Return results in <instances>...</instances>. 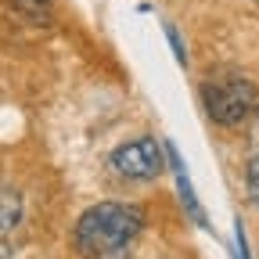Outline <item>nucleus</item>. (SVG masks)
<instances>
[{
    "mask_svg": "<svg viewBox=\"0 0 259 259\" xmlns=\"http://www.w3.org/2000/svg\"><path fill=\"white\" fill-rule=\"evenodd\" d=\"M144 231V212L126 202H97L76 220V248L83 259H130Z\"/></svg>",
    "mask_w": 259,
    "mask_h": 259,
    "instance_id": "nucleus-1",
    "label": "nucleus"
},
{
    "mask_svg": "<svg viewBox=\"0 0 259 259\" xmlns=\"http://www.w3.org/2000/svg\"><path fill=\"white\" fill-rule=\"evenodd\" d=\"M202 101H205V112H209V119L216 126L231 130V126H241L259 108V90L245 76L223 72V76H212L202 87Z\"/></svg>",
    "mask_w": 259,
    "mask_h": 259,
    "instance_id": "nucleus-2",
    "label": "nucleus"
},
{
    "mask_svg": "<svg viewBox=\"0 0 259 259\" xmlns=\"http://www.w3.org/2000/svg\"><path fill=\"white\" fill-rule=\"evenodd\" d=\"M108 162L126 180H155L162 173V162H166V148H162L155 137H137V141L119 144Z\"/></svg>",
    "mask_w": 259,
    "mask_h": 259,
    "instance_id": "nucleus-3",
    "label": "nucleus"
},
{
    "mask_svg": "<svg viewBox=\"0 0 259 259\" xmlns=\"http://www.w3.org/2000/svg\"><path fill=\"white\" fill-rule=\"evenodd\" d=\"M162 148H166V158H169V166H173V173H177V191H180V202L187 205V212H191V220H194V223L209 227V220H205V212H202L198 198H194V187H191V177H187V169H184L180 151H177L173 144H162Z\"/></svg>",
    "mask_w": 259,
    "mask_h": 259,
    "instance_id": "nucleus-4",
    "label": "nucleus"
},
{
    "mask_svg": "<svg viewBox=\"0 0 259 259\" xmlns=\"http://www.w3.org/2000/svg\"><path fill=\"white\" fill-rule=\"evenodd\" d=\"M25 205H22V194L8 184H0V238H11L15 227L22 223Z\"/></svg>",
    "mask_w": 259,
    "mask_h": 259,
    "instance_id": "nucleus-5",
    "label": "nucleus"
},
{
    "mask_svg": "<svg viewBox=\"0 0 259 259\" xmlns=\"http://www.w3.org/2000/svg\"><path fill=\"white\" fill-rule=\"evenodd\" d=\"M8 8L32 25H51L54 22V0H8Z\"/></svg>",
    "mask_w": 259,
    "mask_h": 259,
    "instance_id": "nucleus-6",
    "label": "nucleus"
},
{
    "mask_svg": "<svg viewBox=\"0 0 259 259\" xmlns=\"http://www.w3.org/2000/svg\"><path fill=\"white\" fill-rule=\"evenodd\" d=\"M245 187H248V198L259 205V155H252L245 166Z\"/></svg>",
    "mask_w": 259,
    "mask_h": 259,
    "instance_id": "nucleus-7",
    "label": "nucleus"
}]
</instances>
